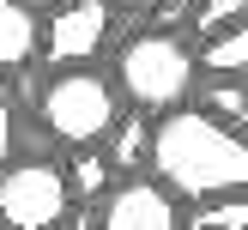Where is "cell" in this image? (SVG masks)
I'll use <instances>...</instances> for the list:
<instances>
[{
    "label": "cell",
    "mask_w": 248,
    "mask_h": 230,
    "mask_svg": "<svg viewBox=\"0 0 248 230\" xmlns=\"http://www.w3.org/2000/svg\"><path fill=\"white\" fill-rule=\"evenodd\" d=\"M145 169L164 182L176 200H212V194L248 188V139L242 127L218 121L212 109H157L152 139H145Z\"/></svg>",
    "instance_id": "1"
},
{
    "label": "cell",
    "mask_w": 248,
    "mask_h": 230,
    "mask_svg": "<svg viewBox=\"0 0 248 230\" xmlns=\"http://www.w3.org/2000/svg\"><path fill=\"white\" fill-rule=\"evenodd\" d=\"M109 79H115V91L127 97L133 109H145V115H157V109H176L188 103L194 91H200V67H194V43L176 31H164V24H152V31H133L127 43L115 48V67H109Z\"/></svg>",
    "instance_id": "2"
},
{
    "label": "cell",
    "mask_w": 248,
    "mask_h": 230,
    "mask_svg": "<svg viewBox=\"0 0 248 230\" xmlns=\"http://www.w3.org/2000/svg\"><path fill=\"white\" fill-rule=\"evenodd\" d=\"M121 115V91L109 73H97L91 61L85 67H55V79L36 91V121L48 127V139L61 145H103V133L115 127Z\"/></svg>",
    "instance_id": "3"
},
{
    "label": "cell",
    "mask_w": 248,
    "mask_h": 230,
    "mask_svg": "<svg viewBox=\"0 0 248 230\" xmlns=\"http://www.w3.org/2000/svg\"><path fill=\"white\" fill-rule=\"evenodd\" d=\"M73 212L67 169L55 157H18L12 152L0 164V224L12 230H55Z\"/></svg>",
    "instance_id": "4"
},
{
    "label": "cell",
    "mask_w": 248,
    "mask_h": 230,
    "mask_svg": "<svg viewBox=\"0 0 248 230\" xmlns=\"http://www.w3.org/2000/svg\"><path fill=\"white\" fill-rule=\"evenodd\" d=\"M115 0H55L48 18H36V55L48 67H85L115 36Z\"/></svg>",
    "instance_id": "5"
},
{
    "label": "cell",
    "mask_w": 248,
    "mask_h": 230,
    "mask_svg": "<svg viewBox=\"0 0 248 230\" xmlns=\"http://www.w3.org/2000/svg\"><path fill=\"white\" fill-rule=\"evenodd\" d=\"M97 224H109V230H176L182 206H176V194L157 176H127V182H115V188L103 194Z\"/></svg>",
    "instance_id": "6"
},
{
    "label": "cell",
    "mask_w": 248,
    "mask_h": 230,
    "mask_svg": "<svg viewBox=\"0 0 248 230\" xmlns=\"http://www.w3.org/2000/svg\"><path fill=\"white\" fill-rule=\"evenodd\" d=\"M36 61V6L0 0V73H18Z\"/></svg>",
    "instance_id": "7"
},
{
    "label": "cell",
    "mask_w": 248,
    "mask_h": 230,
    "mask_svg": "<svg viewBox=\"0 0 248 230\" xmlns=\"http://www.w3.org/2000/svg\"><path fill=\"white\" fill-rule=\"evenodd\" d=\"M200 43H206V48H194V67L212 73V79H218V73H242V67H248V31H242V24L206 31Z\"/></svg>",
    "instance_id": "8"
},
{
    "label": "cell",
    "mask_w": 248,
    "mask_h": 230,
    "mask_svg": "<svg viewBox=\"0 0 248 230\" xmlns=\"http://www.w3.org/2000/svg\"><path fill=\"white\" fill-rule=\"evenodd\" d=\"M109 139V169H145V139H152V115H115V127L103 133Z\"/></svg>",
    "instance_id": "9"
},
{
    "label": "cell",
    "mask_w": 248,
    "mask_h": 230,
    "mask_svg": "<svg viewBox=\"0 0 248 230\" xmlns=\"http://www.w3.org/2000/svg\"><path fill=\"white\" fill-rule=\"evenodd\" d=\"M188 230H242L248 224V200L242 194H212V200H194V218H182Z\"/></svg>",
    "instance_id": "10"
},
{
    "label": "cell",
    "mask_w": 248,
    "mask_h": 230,
    "mask_svg": "<svg viewBox=\"0 0 248 230\" xmlns=\"http://www.w3.org/2000/svg\"><path fill=\"white\" fill-rule=\"evenodd\" d=\"M206 109H212L218 121H230V127H242V121H248V91H242V73H218V79L206 85Z\"/></svg>",
    "instance_id": "11"
},
{
    "label": "cell",
    "mask_w": 248,
    "mask_h": 230,
    "mask_svg": "<svg viewBox=\"0 0 248 230\" xmlns=\"http://www.w3.org/2000/svg\"><path fill=\"white\" fill-rule=\"evenodd\" d=\"M67 188L79 194V200H91V194L109 188V157L97 152V145H79V157L67 164Z\"/></svg>",
    "instance_id": "12"
},
{
    "label": "cell",
    "mask_w": 248,
    "mask_h": 230,
    "mask_svg": "<svg viewBox=\"0 0 248 230\" xmlns=\"http://www.w3.org/2000/svg\"><path fill=\"white\" fill-rule=\"evenodd\" d=\"M242 12H248V0H194L188 24L206 36V31H224V24H242Z\"/></svg>",
    "instance_id": "13"
},
{
    "label": "cell",
    "mask_w": 248,
    "mask_h": 230,
    "mask_svg": "<svg viewBox=\"0 0 248 230\" xmlns=\"http://www.w3.org/2000/svg\"><path fill=\"white\" fill-rule=\"evenodd\" d=\"M18 152V97H12V85L0 79V164Z\"/></svg>",
    "instance_id": "14"
},
{
    "label": "cell",
    "mask_w": 248,
    "mask_h": 230,
    "mask_svg": "<svg viewBox=\"0 0 248 230\" xmlns=\"http://www.w3.org/2000/svg\"><path fill=\"white\" fill-rule=\"evenodd\" d=\"M115 6H157V0H115Z\"/></svg>",
    "instance_id": "15"
},
{
    "label": "cell",
    "mask_w": 248,
    "mask_h": 230,
    "mask_svg": "<svg viewBox=\"0 0 248 230\" xmlns=\"http://www.w3.org/2000/svg\"><path fill=\"white\" fill-rule=\"evenodd\" d=\"M31 6H55V0H31Z\"/></svg>",
    "instance_id": "16"
}]
</instances>
